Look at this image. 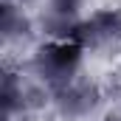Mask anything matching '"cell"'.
<instances>
[{"label":"cell","instance_id":"cell-5","mask_svg":"<svg viewBox=\"0 0 121 121\" xmlns=\"http://www.w3.org/2000/svg\"><path fill=\"white\" fill-rule=\"evenodd\" d=\"M99 87L87 82V79H76V82H70V85H65L62 90L51 93V101L56 104V110H59L62 116H70V118H85V116H90L93 110H96V104H99Z\"/></svg>","mask_w":121,"mask_h":121},{"label":"cell","instance_id":"cell-6","mask_svg":"<svg viewBox=\"0 0 121 121\" xmlns=\"http://www.w3.org/2000/svg\"><path fill=\"white\" fill-rule=\"evenodd\" d=\"M0 31H3V45L6 48H28L31 39H34V31H39V28H37V20H31L23 6L3 0V26H0Z\"/></svg>","mask_w":121,"mask_h":121},{"label":"cell","instance_id":"cell-8","mask_svg":"<svg viewBox=\"0 0 121 121\" xmlns=\"http://www.w3.org/2000/svg\"><path fill=\"white\" fill-rule=\"evenodd\" d=\"M107 121H121V113H113V116H107Z\"/></svg>","mask_w":121,"mask_h":121},{"label":"cell","instance_id":"cell-3","mask_svg":"<svg viewBox=\"0 0 121 121\" xmlns=\"http://www.w3.org/2000/svg\"><path fill=\"white\" fill-rule=\"evenodd\" d=\"M73 42L85 54H113L121 48V9H99L76 28Z\"/></svg>","mask_w":121,"mask_h":121},{"label":"cell","instance_id":"cell-2","mask_svg":"<svg viewBox=\"0 0 121 121\" xmlns=\"http://www.w3.org/2000/svg\"><path fill=\"white\" fill-rule=\"evenodd\" d=\"M51 93L45 90L31 73L20 70H6L3 76V121H17L37 113L45 107Z\"/></svg>","mask_w":121,"mask_h":121},{"label":"cell","instance_id":"cell-7","mask_svg":"<svg viewBox=\"0 0 121 121\" xmlns=\"http://www.w3.org/2000/svg\"><path fill=\"white\" fill-rule=\"evenodd\" d=\"M9 3H17V6L26 9V6H34V3H42V0H9Z\"/></svg>","mask_w":121,"mask_h":121},{"label":"cell","instance_id":"cell-1","mask_svg":"<svg viewBox=\"0 0 121 121\" xmlns=\"http://www.w3.org/2000/svg\"><path fill=\"white\" fill-rule=\"evenodd\" d=\"M82 59L85 51L73 39H48L31 54L23 70L31 73L48 93H56L82 76Z\"/></svg>","mask_w":121,"mask_h":121},{"label":"cell","instance_id":"cell-4","mask_svg":"<svg viewBox=\"0 0 121 121\" xmlns=\"http://www.w3.org/2000/svg\"><path fill=\"white\" fill-rule=\"evenodd\" d=\"M90 0H42L37 11V28L48 39H73L87 17Z\"/></svg>","mask_w":121,"mask_h":121}]
</instances>
